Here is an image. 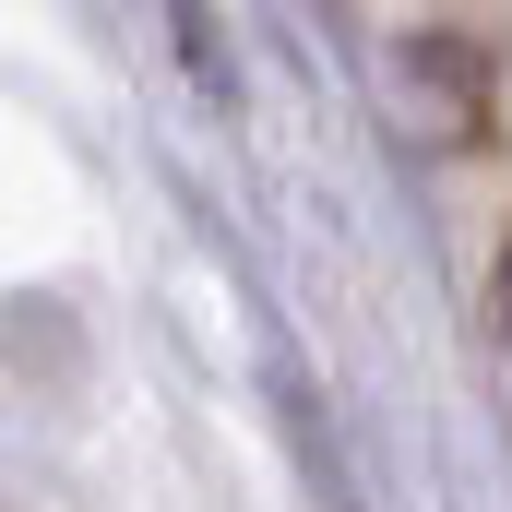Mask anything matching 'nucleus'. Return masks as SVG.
Listing matches in <instances>:
<instances>
[{"label":"nucleus","mask_w":512,"mask_h":512,"mask_svg":"<svg viewBox=\"0 0 512 512\" xmlns=\"http://www.w3.org/2000/svg\"><path fill=\"white\" fill-rule=\"evenodd\" d=\"M393 131L405 143H465L477 131V48L465 36H405V60H393Z\"/></svg>","instance_id":"f257e3e1"},{"label":"nucleus","mask_w":512,"mask_h":512,"mask_svg":"<svg viewBox=\"0 0 512 512\" xmlns=\"http://www.w3.org/2000/svg\"><path fill=\"white\" fill-rule=\"evenodd\" d=\"M501 322H512V262H501Z\"/></svg>","instance_id":"f03ea898"}]
</instances>
